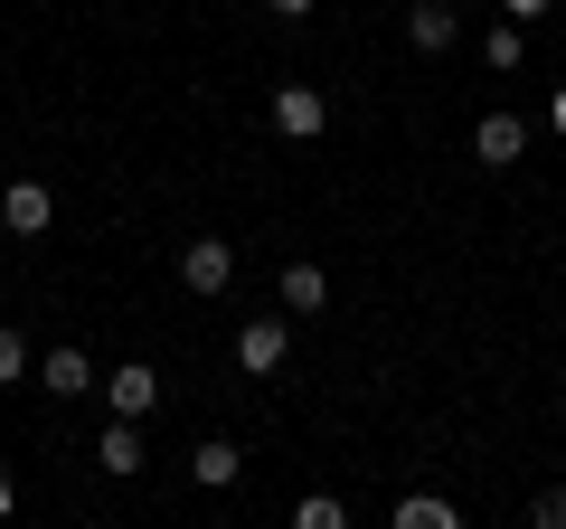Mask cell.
<instances>
[{"mask_svg":"<svg viewBox=\"0 0 566 529\" xmlns=\"http://www.w3.org/2000/svg\"><path fill=\"white\" fill-rule=\"evenodd\" d=\"M520 58H528V29H520V20L482 29V66H491V76H510V66H520Z\"/></svg>","mask_w":566,"mask_h":529,"instance_id":"12","label":"cell"},{"mask_svg":"<svg viewBox=\"0 0 566 529\" xmlns=\"http://www.w3.org/2000/svg\"><path fill=\"white\" fill-rule=\"evenodd\" d=\"M453 520H463V510L434 501V491H406V501H397V529H453Z\"/></svg>","mask_w":566,"mask_h":529,"instance_id":"13","label":"cell"},{"mask_svg":"<svg viewBox=\"0 0 566 529\" xmlns=\"http://www.w3.org/2000/svg\"><path fill=\"white\" fill-rule=\"evenodd\" d=\"M10 510H20V483H10V473H0V520H10Z\"/></svg>","mask_w":566,"mask_h":529,"instance_id":"20","label":"cell"},{"mask_svg":"<svg viewBox=\"0 0 566 529\" xmlns=\"http://www.w3.org/2000/svg\"><path fill=\"white\" fill-rule=\"evenodd\" d=\"M547 133H557V143H566V85H557V95H547Z\"/></svg>","mask_w":566,"mask_h":529,"instance_id":"19","label":"cell"},{"mask_svg":"<svg viewBox=\"0 0 566 529\" xmlns=\"http://www.w3.org/2000/svg\"><path fill=\"white\" fill-rule=\"evenodd\" d=\"M501 20H520V29H528V20H547V0H501Z\"/></svg>","mask_w":566,"mask_h":529,"instance_id":"17","label":"cell"},{"mask_svg":"<svg viewBox=\"0 0 566 529\" xmlns=\"http://www.w3.org/2000/svg\"><path fill=\"white\" fill-rule=\"evenodd\" d=\"M20 378H29V341L0 322V387H20Z\"/></svg>","mask_w":566,"mask_h":529,"instance_id":"15","label":"cell"},{"mask_svg":"<svg viewBox=\"0 0 566 529\" xmlns=\"http://www.w3.org/2000/svg\"><path fill=\"white\" fill-rule=\"evenodd\" d=\"M283 350H293V322H283V312H245V331H237V369L245 378H274Z\"/></svg>","mask_w":566,"mask_h":529,"instance_id":"1","label":"cell"},{"mask_svg":"<svg viewBox=\"0 0 566 529\" xmlns=\"http://www.w3.org/2000/svg\"><path fill=\"white\" fill-rule=\"evenodd\" d=\"M237 473H245V454L227 445V435H208V445L189 454V483H199V491H227V483H237Z\"/></svg>","mask_w":566,"mask_h":529,"instance_id":"9","label":"cell"},{"mask_svg":"<svg viewBox=\"0 0 566 529\" xmlns=\"http://www.w3.org/2000/svg\"><path fill=\"white\" fill-rule=\"evenodd\" d=\"M95 464L114 473V483H133V473H142V435H133V416H114V426L95 435Z\"/></svg>","mask_w":566,"mask_h":529,"instance_id":"10","label":"cell"},{"mask_svg":"<svg viewBox=\"0 0 566 529\" xmlns=\"http://www.w3.org/2000/svg\"><path fill=\"white\" fill-rule=\"evenodd\" d=\"M322 123H331L322 85H274V133L283 143H322Z\"/></svg>","mask_w":566,"mask_h":529,"instance_id":"2","label":"cell"},{"mask_svg":"<svg viewBox=\"0 0 566 529\" xmlns=\"http://www.w3.org/2000/svg\"><path fill=\"white\" fill-rule=\"evenodd\" d=\"M520 152H528V114H482L472 123V162L482 170H510Z\"/></svg>","mask_w":566,"mask_h":529,"instance_id":"5","label":"cell"},{"mask_svg":"<svg viewBox=\"0 0 566 529\" xmlns=\"http://www.w3.org/2000/svg\"><path fill=\"white\" fill-rule=\"evenodd\" d=\"M0 227H10V237H48V227H57V189L48 180H10L0 189Z\"/></svg>","mask_w":566,"mask_h":529,"instance_id":"3","label":"cell"},{"mask_svg":"<svg viewBox=\"0 0 566 529\" xmlns=\"http://www.w3.org/2000/svg\"><path fill=\"white\" fill-rule=\"evenodd\" d=\"M104 407H114V416H133V426H142V416L161 407V369H142V360H123L114 378H104Z\"/></svg>","mask_w":566,"mask_h":529,"instance_id":"7","label":"cell"},{"mask_svg":"<svg viewBox=\"0 0 566 529\" xmlns=\"http://www.w3.org/2000/svg\"><path fill=\"white\" fill-rule=\"evenodd\" d=\"M293 520H303V529H349V501H331V491H303V501H293Z\"/></svg>","mask_w":566,"mask_h":529,"instance_id":"14","label":"cell"},{"mask_svg":"<svg viewBox=\"0 0 566 529\" xmlns=\"http://www.w3.org/2000/svg\"><path fill=\"white\" fill-rule=\"evenodd\" d=\"M528 520H538V529H566V483H547L538 501H528Z\"/></svg>","mask_w":566,"mask_h":529,"instance_id":"16","label":"cell"},{"mask_svg":"<svg viewBox=\"0 0 566 529\" xmlns=\"http://www.w3.org/2000/svg\"><path fill=\"white\" fill-rule=\"evenodd\" d=\"M453 39H463V10H453V0H416V10H406V48H416V58H444Z\"/></svg>","mask_w":566,"mask_h":529,"instance_id":"6","label":"cell"},{"mask_svg":"<svg viewBox=\"0 0 566 529\" xmlns=\"http://www.w3.org/2000/svg\"><path fill=\"white\" fill-rule=\"evenodd\" d=\"M39 387H48V397H95V360H85L76 341L48 350V360H39Z\"/></svg>","mask_w":566,"mask_h":529,"instance_id":"8","label":"cell"},{"mask_svg":"<svg viewBox=\"0 0 566 529\" xmlns=\"http://www.w3.org/2000/svg\"><path fill=\"white\" fill-rule=\"evenodd\" d=\"M180 284L189 293H227V284H237V246H227V237H189L180 246Z\"/></svg>","mask_w":566,"mask_h":529,"instance_id":"4","label":"cell"},{"mask_svg":"<svg viewBox=\"0 0 566 529\" xmlns=\"http://www.w3.org/2000/svg\"><path fill=\"white\" fill-rule=\"evenodd\" d=\"M264 10H274V20H312V10H322V0H264Z\"/></svg>","mask_w":566,"mask_h":529,"instance_id":"18","label":"cell"},{"mask_svg":"<svg viewBox=\"0 0 566 529\" xmlns=\"http://www.w3.org/2000/svg\"><path fill=\"white\" fill-rule=\"evenodd\" d=\"M322 303H331V274L293 256V264H283V312H322Z\"/></svg>","mask_w":566,"mask_h":529,"instance_id":"11","label":"cell"}]
</instances>
